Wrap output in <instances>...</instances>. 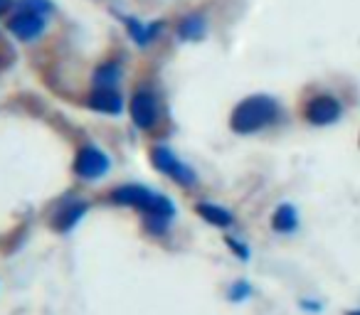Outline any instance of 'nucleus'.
<instances>
[{
	"label": "nucleus",
	"mask_w": 360,
	"mask_h": 315,
	"mask_svg": "<svg viewBox=\"0 0 360 315\" xmlns=\"http://www.w3.org/2000/svg\"><path fill=\"white\" fill-rule=\"evenodd\" d=\"M126 25H129L131 37H134L139 45H148V42L153 40L155 32H158V27H143L139 20H126Z\"/></svg>",
	"instance_id": "ddd939ff"
},
{
	"label": "nucleus",
	"mask_w": 360,
	"mask_h": 315,
	"mask_svg": "<svg viewBox=\"0 0 360 315\" xmlns=\"http://www.w3.org/2000/svg\"><path fill=\"white\" fill-rule=\"evenodd\" d=\"M47 20H45V13L40 11H32V8H22L15 13V15L8 20V30L22 42H32L45 32Z\"/></svg>",
	"instance_id": "20e7f679"
},
{
	"label": "nucleus",
	"mask_w": 360,
	"mask_h": 315,
	"mask_svg": "<svg viewBox=\"0 0 360 315\" xmlns=\"http://www.w3.org/2000/svg\"><path fill=\"white\" fill-rule=\"evenodd\" d=\"M89 106L94 111H101V114L116 116L124 111V99H121V94L116 89H96L89 96Z\"/></svg>",
	"instance_id": "0eeeda50"
},
{
	"label": "nucleus",
	"mask_w": 360,
	"mask_h": 315,
	"mask_svg": "<svg viewBox=\"0 0 360 315\" xmlns=\"http://www.w3.org/2000/svg\"><path fill=\"white\" fill-rule=\"evenodd\" d=\"M109 168H111L109 155L101 148H96V145L79 148V153L75 158V173L82 180H99V177H104L109 173Z\"/></svg>",
	"instance_id": "7ed1b4c3"
},
{
	"label": "nucleus",
	"mask_w": 360,
	"mask_h": 315,
	"mask_svg": "<svg viewBox=\"0 0 360 315\" xmlns=\"http://www.w3.org/2000/svg\"><path fill=\"white\" fill-rule=\"evenodd\" d=\"M150 155H153V166L158 168L160 173H165V175L173 177V180H178L180 185H193V182L198 180L195 173H193L188 166H183L173 150L158 145V148H153V153Z\"/></svg>",
	"instance_id": "39448f33"
},
{
	"label": "nucleus",
	"mask_w": 360,
	"mask_h": 315,
	"mask_svg": "<svg viewBox=\"0 0 360 315\" xmlns=\"http://www.w3.org/2000/svg\"><path fill=\"white\" fill-rule=\"evenodd\" d=\"M84 212H86V205L84 202H70V205H65L62 210H57V215H55V227L60 232H70L72 227L77 224V222L84 217Z\"/></svg>",
	"instance_id": "1a4fd4ad"
},
{
	"label": "nucleus",
	"mask_w": 360,
	"mask_h": 315,
	"mask_svg": "<svg viewBox=\"0 0 360 315\" xmlns=\"http://www.w3.org/2000/svg\"><path fill=\"white\" fill-rule=\"evenodd\" d=\"M252 295V286L247 281H237L235 286L230 288V298L232 300H247Z\"/></svg>",
	"instance_id": "4468645a"
},
{
	"label": "nucleus",
	"mask_w": 360,
	"mask_h": 315,
	"mask_svg": "<svg viewBox=\"0 0 360 315\" xmlns=\"http://www.w3.org/2000/svg\"><path fill=\"white\" fill-rule=\"evenodd\" d=\"M340 116H343V104L333 94H316L304 106V119L311 126H333L340 121Z\"/></svg>",
	"instance_id": "f03ea898"
},
{
	"label": "nucleus",
	"mask_w": 360,
	"mask_h": 315,
	"mask_svg": "<svg viewBox=\"0 0 360 315\" xmlns=\"http://www.w3.org/2000/svg\"><path fill=\"white\" fill-rule=\"evenodd\" d=\"M271 227L279 234H294L299 229V210L294 205H289V202L279 205L274 210V215H271Z\"/></svg>",
	"instance_id": "6e6552de"
},
{
	"label": "nucleus",
	"mask_w": 360,
	"mask_h": 315,
	"mask_svg": "<svg viewBox=\"0 0 360 315\" xmlns=\"http://www.w3.org/2000/svg\"><path fill=\"white\" fill-rule=\"evenodd\" d=\"M131 119L139 128L148 130L158 121V106H155V96L148 89H139L131 99Z\"/></svg>",
	"instance_id": "423d86ee"
},
{
	"label": "nucleus",
	"mask_w": 360,
	"mask_h": 315,
	"mask_svg": "<svg viewBox=\"0 0 360 315\" xmlns=\"http://www.w3.org/2000/svg\"><path fill=\"white\" fill-rule=\"evenodd\" d=\"M178 35L183 37V40H198V37L205 35V20H202L200 15H191V18H186V20L180 22Z\"/></svg>",
	"instance_id": "f8f14e48"
},
{
	"label": "nucleus",
	"mask_w": 360,
	"mask_h": 315,
	"mask_svg": "<svg viewBox=\"0 0 360 315\" xmlns=\"http://www.w3.org/2000/svg\"><path fill=\"white\" fill-rule=\"evenodd\" d=\"M198 215L202 217L205 222L215 227H230L232 224V215L225 210V207H217V205H210V202H202L198 205Z\"/></svg>",
	"instance_id": "9d476101"
},
{
	"label": "nucleus",
	"mask_w": 360,
	"mask_h": 315,
	"mask_svg": "<svg viewBox=\"0 0 360 315\" xmlns=\"http://www.w3.org/2000/svg\"><path fill=\"white\" fill-rule=\"evenodd\" d=\"M345 315H360V305H358V308H350V310H348V313H345Z\"/></svg>",
	"instance_id": "a211bd4d"
},
{
	"label": "nucleus",
	"mask_w": 360,
	"mask_h": 315,
	"mask_svg": "<svg viewBox=\"0 0 360 315\" xmlns=\"http://www.w3.org/2000/svg\"><path fill=\"white\" fill-rule=\"evenodd\" d=\"M227 244H230L232 249H235L237 254H240V259H242V261H247V259H250V249H247V246H242L240 241H235V239H227Z\"/></svg>",
	"instance_id": "2eb2a0df"
},
{
	"label": "nucleus",
	"mask_w": 360,
	"mask_h": 315,
	"mask_svg": "<svg viewBox=\"0 0 360 315\" xmlns=\"http://www.w3.org/2000/svg\"><path fill=\"white\" fill-rule=\"evenodd\" d=\"M358 145H360V140H358Z\"/></svg>",
	"instance_id": "6ab92c4d"
},
{
	"label": "nucleus",
	"mask_w": 360,
	"mask_h": 315,
	"mask_svg": "<svg viewBox=\"0 0 360 315\" xmlns=\"http://www.w3.org/2000/svg\"><path fill=\"white\" fill-rule=\"evenodd\" d=\"M119 76H121V67L116 65V62H106V65L96 67L94 84L99 86V89H114L116 81H119Z\"/></svg>",
	"instance_id": "9b49d317"
},
{
	"label": "nucleus",
	"mask_w": 360,
	"mask_h": 315,
	"mask_svg": "<svg viewBox=\"0 0 360 315\" xmlns=\"http://www.w3.org/2000/svg\"><path fill=\"white\" fill-rule=\"evenodd\" d=\"M301 308L314 310V313H319V310H321V303H314V300H301Z\"/></svg>",
	"instance_id": "dca6fc26"
},
{
	"label": "nucleus",
	"mask_w": 360,
	"mask_h": 315,
	"mask_svg": "<svg viewBox=\"0 0 360 315\" xmlns=\"http://www.w3.org/2000/svg\"><path fill=\"white\" fill-rule=\"evenodd\" d=\"M8 6H11V0H0V13H6Z\"/></svg>",
	"instance_id": "f3484780"
},
{
	"label": "nucleus",
	"mask_w": 360,
	"mask_h": 315,
	"mask_svg": "<svg viewBox=\"0 0 360 315\" xmlns=\"http://www.w3.org/2000/svg\"><path fill=\"white\" fill-rule=\"evenodd\" d=\"M281 114V106L276 99L264 94H257V96H247L245 101L237 104V109L232 111V130L235 133H257V130L266 128V126L276 123Z\"/></svg>",
	"instance_id": "f257e3e1"
}]
</instances>
